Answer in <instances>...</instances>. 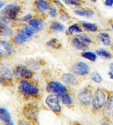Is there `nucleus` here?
Here are the masks:
<instances>
[{
  "label": "nucleus",
  "mask_w": 113,
  "mask_h": 125,
  "mask_svg": "<svg viewBox=\"0 0 113 125\" xmlns=\"http://www.w3.org/2000/svg\"><path fill=\"white\" fill-rule=\"evenodd\" d=\"M74 13L76 15L79 16V17H83V18H91L93 17L95 12L92 10L91 8L89 7H79L77 8L74 10Z\"/></svg>",
  "instance_id": "17"
},
{
  "label": "nucleus",
  "mask_w": 113,
  "mask_h": 125,
  "mask_svg": "<svg viewBox=\"0 0 113 125\" xmlns=\"http://www.w3.org/2000/svg\"><path fill=\"white\" fill-rule=\"evenodd\" d=\"M111 30L113 31V23H111Z\"/></svg>",
  "instance_id": "43"
},
{
  "label": "nucleus",
  "mask_w": 113,
  "mask_h": 125,
  "mask_svg": "<svg viewBox=\"0 0 113 125\" xmlns=\"http://www.w3.org/2000/svg\"><path fill=\"white\" fill-rule=\"evenodd\" d=\"M70 43H71L72 46L74 47L75 49L78 50V51H86V50L89 49V45L85 44L84 43L81 42L79 39H78L76 37H73L71 39H70Z\"/></svg>",
  "instance_id": "24"
},
{
  "label": "nucleus",
  "mask_w": 113,
  "mask_h": 125,
  "mask_svg": "<svg viewBox=\"0 0 113 125\" xmlns=\"http://www.w3.org/2000/svg\"><path fill=\"white\" fill-rule=\"evenodd\" d=\"M12 72L15 77L21 79H26V80H31L34 76V71L27 67L25 64H18L13 67Z\"/></svg>",
  "instance_id": "7"
},
{
  "label": "nucleus",
  "mask_w": 113,
  "mask_h": 125,
  "mask_svg": "<svg viewBox=\"0 0 113 125\" xmlns=\"http://www.w3.org/2000/svg\"><path fill=\"white\" fill-rule=\"evenodd\" d=\"M0 85H2L3 87H11V86H13V82L0 76Z\"/></svg>",
  "instance_id": "35"
},
{
  "label": "nucleus",
  "mask_w": 113,
  "mask_h": 125,
  "mask_svg": "<svg viewBox=\"0 0 113 125\" xmlns=\"http://www.w3.org/2000/svg\"><path fill=\"white\" fill-rule=\"evenodd\" d=\"M67 90H68V89L66 86L61 83L60 82H57V81H50L46 85V91L50 94H54L58 97L63 93L66 92Z\"/></svg>",
  "instance_id": "10"
},
{
  "label": "nucleus",
  "mask_w": 113,
  "mask_h": 125,
  "mask_svg": "<svg viewBox=\"0 0 113 125\" xmlns=\"http://www.w3.org/2000/svg\"><path fill=\"white\" fill-rule=\"evenodd\" d=\"M98 38L104 46H110L111 44V39L107 32H100L98 35Z\"/></svg>",
  "instance_id": "25"
},
{
  "label": "nucleus",
  "mask_w": 113,
  "mask_h": 125,
  "mask_svg": "<svg viewBox=\"0 0 113 125\" xmlns=\"http://www.w3.org/2000/svg\"><path fill=\"white\" fill-rule=\"evenodd\" d=\"M48 14L51 18H56V16L58 15V9L52 5L50 8V10H48Z\"/></svg>",
  "instance_id": "36"
},
{
  "label": "nucleus",
  "mask_w": 113,
  "mask_h": 125,
  "mask_svg": "<svg viewBox=\"0 0 113 125\" xmlns=\"http://www.w3.org/2000/svg\"><path fill=\"white\" fill-rule=\"evenodd\" d=\"M90 79L94 83H100L103 81V78H102L101 75L98 72H97V71H93V72L90 73Z\"/></svg>",
  "instance_id": "33"
},
{
  "label": "nucleus",
  "mask_w": 113,
  "mask_h": 125,
  "mask_svg": "<svg viewBox=\"0 0 113 125\" xmlns=\"http://www.w3.org/2000/svg\"><path fill=\"white\" fill-rule=\"evenodd\" d=\"M0 76L5 78L9 81H11V82H13V79L15 77L13 72H12V70L5 66L0 67Z\"/></svg>",
  "instance_id": "23"
},
{
  "label": "nucleus",
  "mask_w": 113,
  "mask_h": 125,
  "mask_svg": "<svg viewBox=\"0 0 113 125\" xmlns=\"http://www.w3.org/2000/svg\"><path fill=\"white\" fill-rule=\"evenodd\" d=\"M75 37H77L78 39H79L80 41L83 42V43H84L85 44L87 45H90V44H92V43H94V40L91 38V37H90V36L86 35V34H78V35L75 36Z\"/></svg>",
  "instance_id": "29"
},
{
  "label": "nucleus",
  "mask_w": 113,
  "mask_h": 125,
  "mask_svg": "<svg viewBox=\"0 0 113 125\" xmlns=\"http://www.w3.org/2000/svg\"><path fill=\"white\" fill-rule=\"evenodd\" d=\"M36 31L28 24H24L22 27L17 29L16 33L11 37V42L16 46H21L24 44L28 40L34 37Z\"/></svg>",
  "instance_id": "2"
},
{
  "label": "nucleus",
  "mask_w": 113,
  "mask_h": 125,
  "mask_svg": "<svg viewBox=\"0 0 113 125\" xmlns=\"http://www.w3.org/2000/svg\"><path fill=\"white\" fill-rule=\"evenodd\" d=\"M45 104L49 108L50 110L56 114V115H60L62 112V107L60 104V98L54 94H50L45 98Z\"/></svg>",
  "instance_id": "9"
},
{
  "label": "nucleus",
  "mask_w": 113,
  "mask_h": 125,
  "mask_svg": "<svg viewBox=\"0 0 113 125\" xmlns=\"http://www.w3.org/2000/svg\"><path fill=\"white\" fill-rule=\"evenodd\" d=\"M108 75H109V77L111 78V79H113V73L111 72V71H110V70H109V72H108Z\"/></svg>",
  "instance_id": "41"
},
{
  "label": "nucleus",
  "mask_w": 113,
  "mask_h": 125,
  "mask_svg": "<svg viewBox=\"0 0 113 125\" xmlns=\"http://www.w3.org/2000/svg\"><path fill=\"white\" fill-rule=\"evenodd\" d=\"M109 92L104 89L98 88L94 92L93 99H92V110L94 111H98L103 109L107 103L108 96H109Z\"/></svg>",
  "instance_id": "5"
},
{
  "label": "nucleus",
  "mask_w": 113,
  "mask_h": 125,
  "mask_svg": "<svg viewBox=\"0 0 113 125\" xmlns=\"http://www.w3.org/2000/svg\"><path fill=\"white\" fill-rule=\"evenodd\" d=\"M12 35H13L12 29L9 26V24L0 17V37H11Z\"/></svg>",
  "instance_id": "15"
},
{
  "label": "nucleus",
  "mask_w": 113,
  "mask_h": 125,
  "mask_svg": "<svg viewBox=\"0 0 113 125\" xmlns=\"http://www.w3.org/2000/svg\"><path fill=\"white\" fill-rule=\"evenodd\" d=\"M81 26H82L83 30H85V31H89V32H97L98 31V27L97 24L92 23H87V22H81L80 23Z\"/></svg>",
  "instance_id": "26"
},
{
  "label": "nucleus",
  "mask_w": 113,
  "mask_h": 125,
  "mask_svg": "<svg viewBox=\"0 0 113 125\" xmlns=\"http://www.w3.org/2000/svg\"><path fill=\"white\" fill-rule=\"evenodd\" d=\"M96 54L98 57H102V58L104 59H111L112 58V55L110 51H108L107 50L103 49V48H100V49H98L96 51Z\"/></svg>",
  "instance_id": "28"
},
{
  "label": "nucleus",
  "mask_w": 113,
  "mask_h": 125,
  "mask_svg": "<svg viewBox=\"0 0 113 125\" xmlns=\"http://www.w3.org/2000/svg\"><path fill=\"white\" fill-rule=\"evenodd\" d=\"M18 92L20 96H23L25 100L35 99L39 96L40 90L37 83L31 80L21 79L18 83Z\"/></svg>",
  "instance_id": "1"
},
{
  "label": "nucleus",
  "mask_w": 113,
  "mask_h": 125,
  "mask_svg": "<svg viewBox=\"0 0 113 125\" xmlns=\"http://www.w3.org/2000/svg\"><path fill=\"white\" fill-rule=\"evenodd\" d=\"M34 17H35V16H34L33 14L28 13V14H26V15L23 16V17H22V18H18V19L17 20V22H19V23H28V22L31 21Z\"/></svg>",
  "instance_id": "34"
},
{
  "label": "nucleus",
  "mask_w": 113,
  "mask_h": 125,
  "mask_svg": "<svg viewBox=\"0 0 113 125\" xmlns=\"http://www.w3.org/2000/svg\"><path fill=\"white\" fill-rule=\"evenodd\" d=\"M62 81L67 85L70 86H76L78 84V80L77 75L74 73H64L62 76Z\"/></svg>",
  "instance_id": "16"
},
{
  "label": "nucleus",
  "mask_w": 113,
  "mask_h": 125,
  "mask_svg": "<svg viewBox=\"0 0 113 125\" xmlns=\"http://www.w3.org/2000/svg\"><path fill=\"white\" fill-rule=\"evenodd\" d=\"M16 52L15 45L9 40L0 39V59H6L12 57Z\"/></svg>",
  "instance_id": "8"
},
{
  "label": "nucleus",
  "mask_w": 113,
  "mask_h": 125,
  "mask_svg": "<svg viewBox=\"0 0 113 125\" xmlns=\"http://www.w3.org/2000/svg\"><path fill=\"white\" fill-rule=\"evenodd\" d=\"M103 113L107 117L113 116V93H110L107 103L103 107Z\"/></svg>",
  "instance_id": "20"
},
{
  "label": "nucleus",
  "mask_w": 113,
  "mask_h": 125,
  "mask_svg": "<svg viewBox=\"0 0 113 125\" xmlns=\"http://www.w3.org/2000/svg\"><path fill=\"white\" fill-rule=\"evenodd\" d=\"M90 1H91V2H93V3H96V2H97V0H90Z\"/></svg>",
  "instance_id": "44"
},
{
  "label": "nucleus",
  "mask_w": 113,
  "mask_h": 125,
  "mask_svg": "<svg viewBox=\"0 0 113 125\" xmlns=\"http://www.w3.org/2000/svg\"><path fill=\"white\" fill-rule=\"evenodd\" d=\"M21 13V6L16 4H9L0 10V17L7 23L17 22Z\"/></svg>",
  "instance_id": "3"
},
{
  "label": "nucleus",
  "mask_w": 113,
  "mask_h": 125,
  "mask_svg": "<svg viewBox=\"0 0 113 125\" xmlns=\"http://www.w3.org/2000/svg\"><path fill=\"white\" fill-rule=\"evenodd\" d=\"M64 4H65L66 5L69 6H73V7H81L83 4H84V1L82 0H63Z\"/></svg>",
  "instance_id": "31"
},
{
  "label": "nucleus",
  "mask_w": 113,
  "mask_h": 125,
  "mask_svg": "<svg viewBox=\"0 0 113 125\" xmlns=\"http://www.w3.org/2000/svg\"><path fill=\"white\" fill-rule=\"evenodd\" d=\"M62 104H64L65 107L69 108V109H71L74 105V101H73V98H72L71 95L69 92V90H67L66 92H64L59 96Z\"/></svg>",
  "instance_id": "19"
},
{
  "label": "nucleus",
  "mask_w": 113,
  "mask_h": 125,
  "mask_svg": "<svg viewBox=\"0 0 113 125\" xmlns=\"http://www.w3.org/2000/svg\"><path fill=\"white\" fill-rule=\"evenodd\" d=\"M71 71L77 76H84L90 73V67L84 62H78L71 66Z\"/></svg>",
  "instance_id": "11"
},
{
  "label": "nucleus",
  "mask_w": 113,
  "mask_h": 125,
  "mask_svg": "<svg viewBox=\"0 0 113 125\" xmlns=\"http://www.w3.org/2000/svg\"><path fill=\"white\" fill-rule=\"evenodd\" d=\"M52 4L50 2V0H34L33 2L34 10L38 14H44L45 12H48Z\"/></svg>",
  "instance_id": "12"
},
{
  "label": "nucleus",
  "mask_w": 113,
  "mask_h": 125,
  "mask_svg": "<svg viewBox=\"0 0 113 125\" xmlns=\"http://www.w3.org/2000/svg\"><path fill=\"white\" fill-rule=\"evenodd\" d=\"M73 125H82V124H80V123H74Z\"/></svg>",
  "instance_id": "42"
},
{
  "label": "nucleus",
  "mask_w": 113,
  "mask_h": 125,
  "mask_svg": "<svg viewBox=\"0 0 113 125\" xmlns=\"http://www.w3.org/2000/svg\"><path fill=\"white\" fill-rule=\"evenodd\" d=\"M17 125H33V124H31L30 122H28L27 120H25V119H20L19 121L18 122V124Z\"/></svg>",
  "instance_id": "37"
},
{
  "label": "nucleus",
  "mask_w": 113,
  "mask_h": 125,
  "mask_svg": "<svg viewBox=\"0 0 113 125\" xmlns=\"http://www.w3.org/2000/svg\"><path fill=\"white\" fill-rule=\"evenodd\" d=\"M81 57H84V58L87 59V60L90 61V62H95L96 60H97V57H98V56H97V54L94 52H91V51H83L82 53H81Z\"/></svg>",
  "instance_id": "30"
},
{
  "label": "nucleus",
  "mask_w": 113,
  "mask_h": 125,
  "mask_svg": "<svg viewBox=\"0 0 113 125\" xmlns=\"http://www.w3.org/2000/svg\"><path fill=\"white\" fill-rule=\"evenodd\" d=\"M46 46L54 50H59L62 48V43H61L59 39L56 38V37H53V38L50 39L49 41H47Z\"/></svg>",
  "instance_id": "27"
},
{
  "label": "nucleus",
  "mask_w": 113,
  "mask_h": 125,
  "mask_svg": "<svg viewBox=\"0 0 113 125\" xmlns=\"http://www.w3.org/2000/svg\"><path fill=\"white\" fill-rule=\"evenodd\" d=\"M0 121L4 125H15L9 110L3 107H0Z\"/></svg>",
  "instance_id": "13"
},
{
  "label": "nucleus",
  "mask_w": 113,
  "mask_h": 125,
  "mask_svg": "<svg viewBox=\"0 0 113 125\" xmlns=\"http://www.w3.org/2000/svg\"><path fill=\"white\" fill-rule=\"evenodd\" d=\"M49 31L51 33H55V32H63L65 31V27L62 23L58 21H52L49 24Z\"/></svg>",
  "instance_id": "22"
},
{
  "label": "nucleus",
  "mask_w": 113,
  "mask_h": 125,
  "mask_svg": "<svg viewBox=\"0 0 113 125\" xmlns=\"http://www.w3.org/2000/svg\"><path fill=\"white\" fill-rule=\"evenodd\" d=\"M104 5H105L106 7H112L113 0H104Z\"/></svg>",
  "instance_id": "38"
},
{
  "label": "nucleus",
  "mask_w": 113,
  "mask_h": 125,
  "mask_svg": "<svg viewBox=\"0 0 113 125\" xmlns=\"http://www.w3.org/2000/svg\"><path fill=\"white\" fill-rule=\"evenodd\" d=\"M109 68H110V71H111V72L113 73V62H111L109 65Z\"/></svg>",
  "instance_id": "39"
},
{
  "label": "nucleus",
  "mask_w": 113,
  "mask_h": 125,
  "mask_svg": "<svg viewBox=\"0 0 113 125\" xmlns=\"http://www.w3.org/2000/svg\"><path fill=\"white\" fill-rule=\"evenodd\" d=\"M83 31H84V30H83L81 24L78 23H72L71 25H70L67 28L66 35L70 36V37H74V36H77L78 34L83 33Z\"/></svg>",
  "instance_id": "18"
},
{
  "label": "nucleus",
  "mask_w": 113,
  "mask_h": 125,
  "mask_svg": "<svg viewBox=\"0 0 113 125\" xmlns=\"http://www.w3.org/2000/svg\"><path fill=\"white\" fill-rule=\"evenodd\" d=\"M93 95V88L90 85H87L78 91L77 95V99L81 105L87 108L91 106Z\"/></svg>",
  "instance_id": "6"
},
{
  "label": "nucleus",
  "mask_w": 113,
  "mask_h": 125,
  "mask_svg": "<svg viewBox=\"0 0 113 125\" xmlns=\"http://www.w3.org/2000/svg\"><path fill=\"white\" fill-rule=\"evenodd\" d=\"M27 24L36 31V33H37L44 29V19L38 16H36L31 21L28 22Z\"/></svg>",
  "instance_id": "14"
},
{
  "label": "nucleus",
  "mask_w": 113,
  "mask_h": 125,
  "mask_svg": "<svg viewBox=\"0 0 113 125\" xmlns=\"http://www.w3.org/2000/svg\"><path fill=\"white\" fill-rule=\"evenodd\" d=\"M4 7V1H0V10H2Z\"/></svg>",
  "instance_id": "40"
},
{
  "label": "nucleus",
  "mask_w": 113,
  "mask_h": 125,
  "mask_svg": "<svg viewBox=\"0 0 113 125\" xmlns=\"http://www.w3.org/2000/svg\"><path fill=\"white\" fill-rule=\"evenodd\" d=\"M39 107L37 104L34 103H28L23 106L22 109V115L24 119L33 125H37L38 123V115H39Z\"/></svg>",
  "instance_id": "4"
},
{
  "label": "nucleus",
  "mask_w": 113,
  "mask_h": 125,
  "mask_svg": "<svg viewBox=\"0 0 113 125\" xmlns=\"http://www.w3.org/2000/svg\"><path fill=\"white\" fill-rule=\"evenodd\" d=\"M44 64L45 63H42L40 59H37V58H30L25 61V65L32 70H39L42 67V65Z\"/></svg>",
  "instance_id": "21"
},
{
  "label": "nucleus",
  "mask_w": 113,
  "mask_h": 125,
  "mask_svg": "<svg viewBox=\"0 0 113 125\" xmlns=\"http://www.w3.org/2000/svg\"><path fill=\"white\" fill-rule=\"evenodd\" d=\"M58 15H59V17H60V19L62 20V21H68V20L70 19V16L69 15V13L65 10L64 8L59 9Z\"/></svg>",
  "instance_id": "32"
}]
</instances>
